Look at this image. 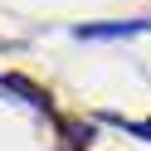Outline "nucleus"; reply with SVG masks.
<instances>
[{"instance_id":"f257e3e1","label":"nucleus","mask_w":151,"mask_h":151,"mask_svg":"<svg viewBox=\"0 0 151 151\" xmlns=\"http://www.w3.org/2000/svg\"><path fill=\"white\" fill-rule=\"evenodd\" d=\"M151 29V15L146 20H107V24H78L73 39H137V34Z\"/></svg>"},{"instance_id":"f03ea898","label":"nucleus","mask_w":151,"mask_h":151,"mask_svg":"<svg viewBox=\"0 0 151 151\" xmlns=\"http://www.w3.org/2000/svg\"><path fill=\"white\" fill-rule=\"evenodd\" d=\"M0 88H15V93H24V102H29V107L49 112V93H44V88H34V83H29V78H20V73H5V78H0Z\"/></svg>"},{"instance_id":"20e7f679","label":"nucleus","mask_w":151,"mask_h":151,"mask_svg":"<svg viewBox=\"0 0 151 151\" xmlns=\"http://www.w3.org/2000/svg\"><path fill=\"white\" fill-rule=\"evenodd\" d=\"M98 122H107V127H122V132H132V137L151 141V122H132V117H122V112H98Z\"/></svg>"},{"instance_id":"7ed1b4c3","label":"nucleus","mask_w":151,"mask_h":151,"mask_svg":"<svg viewBox=\"0 0 151 151\" xmlns=\"http://www.w3.org/2000/svg\"><path fill=\"white\" fill-rule=\"evenodd\" d=\"M63 127V146L68 151H88L93 146V122H59Z\"/></svg>"}]
</instances>
